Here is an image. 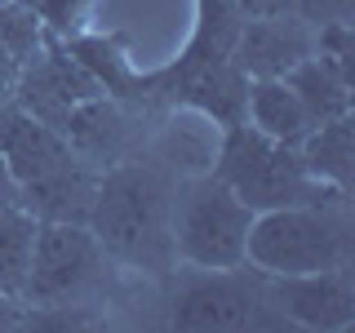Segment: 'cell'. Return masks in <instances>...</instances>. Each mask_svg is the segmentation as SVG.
Returning a JSON list of instances; mask_svg holds the SVG:
<instances>
[{"instance_id": "7a4b0ae2", "label": "cell", "mask_w": 355, "mask_h": 333, "mask_svg": "<svg viewBox=\"0 0 355 333\" xmlns=\"http://www.w3.org/2000/svg\"><path fill=\"white\" fill-rule=\"evenodd\" d=\"M244 262L262 275H306L351 266L347 200H306V205L253 214Z\"/></svg>"}, {"instance_id": "5b68a950", "label": "cell", "mask_w": 355, "mask_h": 333, "mask_svg": "<svg viewBox=\"0 0 355 333\" xmlns=\"http://www.w3.org/2000/svg\"><path fill=\"white\" fill-rule=\"evenodd\" d=\"M107 271V253L89 222H36L31 262L22 280L27 311H71L98 289Z\"/></svg>"}, {"instance_id": "6da1fadb", "label": "cell", "mask_w": 355, "mask_h": 333, "mask_svg": "<svg viewBox=\"0 0 355 333\" xmlns=\"http://www.w3.org/2000/svg\"><path fill=\"white\" fill-rule=\"evenodd\" d=\"M173 173L142 155L116 160L98 173L89 231L98 236L107 258L133 266V271L169 275L173 258Z\"/></svg>"}, {"instance_id": "30bf717a", "label": "cell", "mask_w": 355, "mask_h": 333, "mask_svg": "<svg viewBox=\"0 0 355 333\" xmlns=\"http://www.w3.org/2000/svg\"><path fill=\"white\" fill-rule=\"evenodd\" d=\"M0 155H5V164H9L18 187L40 182V178L76 164L62 129L44 125L40 116H31V111H22L14 103H5V111H0Z\"/></svg>"}, {"instance_id": "ac0fdd59", "label": "cell", "mask_w": 355, "mask_h": 333, "mask_svg": "<svg viewBox=\"0 0 355 333\" xmlns=\"http://www.w3.org/2000/svg\"><path fill=\"white\" fill-rule=\"evenodd\" d=\"M18 325H27V307H22V298L0 293V329H18Z\"/></svg>"}, {"instance_id": "e0dca14e", "label": "cell", "mask_w": 355, "mask_h": 333, "mask_svg": "<svg viewBox=\"0 0 355 333\" xmlns=\"http://www.w3.org/2000/svg\"><path fill=\"white\" fill-rule=\"evenodd\" d=\"M293 18H302L306 27L351 22V0H293Z\"/></svg>"}, {"instance_id": "8992f818", "label": "cell", "mask_w": 355, "mask_h": 333, "mask_svg": "<svg viewBox=\"0 0 355 333\" xmlns=\"http://www.w3.org/2000/svg\"><path fill=\"white\" fill-rule=\"evenodd\" d=\"M266 316V280L249 262L227 266V271H196L178 280L169 298V325L173 329H253Z\"/></svg>"}, {"instance_id": "9c48e42d", "label": "cell", "mask_w": 355, "mask_h": 333, "mask_svg": "<svg viewBox=\"0 0 355 333\" xmlns=\"http://www.w3.org/2000/svg\"><path fill=\"white\" fill-rule=\"evenodd\" d=\"M98 94H107V89L89 71V62L71 58V53H40L36 62H27L18 71V85L9 94V103L58 129L67 111L89 103V98H98Z\"/></svg>"}, {"instance_id": "9a60e30c", "label": "cell", "mask_w": 355, "mask_h": 333, "mask_svg": "<svg viewBox=\"0 0 355 333\" xmlns=\"http://www.w3.org/2000/svg\"><path fill=\"white\" fill-rule=\"evenodd\" d=\"M284 85L297 94V103H302L311 129L324 125V120H338V116H351V80L342 71H333V67L320 58V53H311L293 67V71L284 76Z\"/></svg>"}, {"instance_id": "3957f363", "label": "cell", "mask_w": 355, "mask_h": 333, "mask_svg": "<svg viewBox=\"0 0 355 333\" xmlns=\"http://www.w3.org/2000/svg\"><path fill=\"white\" fill-rule=\"evenodd\" d=\"M253 209L222 182L218 173H200L178 182L173 191V258L196 271H227L244 262Z\"/></svg>"}, {"instance_id": "5bb4252c", "label": "cell", "mask_w": 355, "mask_h": 333, "mask_svg": "<svg viewBox=\"0 0 355 333\" xmlns=\"http://www.w3.org/2000/svg\"><path fill=\"white\" fill-rule=\"evenodd\" d=\"M297 155H302L306 173L315 182L333 187V191H347L351 187V164H355V129H351V116H338V120H324L297 142Z\"/></svg>"}, {"instance_id": "ba28073f", "label": "cell", "mask_w": 355, "mask_h": 333, "mask_svg": "<svg viewBox=\"0 0 355 333\" xmlns=\"http://www.w3.org/2000/svg\"><path fill=\"white\" fill-rule=\"evenodd\" d=\"M311 53H315V27H306L293 14H271L244 18L227 58L244 80H284Z\"/></svg>"}, {"instance_id": "277c9868", "label": "cell", "mask_w": 355, "mask_h": 333, "mask_svg": "<svg viewBox=\"0 0 355 333\" xmlns=\"http://www.w3.org/2000/svg\"><path fill=\"white\" fill-rule=\"evenodd\" d=\"M214 173L236 191L253 214L262 209H284V205H306V200H347V191L315 182L306 173L297 147L262 138L258 129H249L244 120L227 129V142L218 151Z\"/></svg>"}, {"instance_id": "52a82bcc", "label": "cell", "mask_w": 355, "mask_h": 333, "mask_svg": "<svg viewBox=\"0 0 355 333\" xmlns=\"http://www.w3.org/2000/svg\"><path fill=\"white\" fill-rule=\"evenodd\" d=\"M262 280H266V307L275 311V320H288V325L315 333H342L355 325L351 266H329V271H306V275H262Z\"/></svg>"}, {"instance_id": "4fadbf2b", "label": "cell", "mask_w": 355, "mask_h": 333, "mask_svg": "<svg viewBox=\"0 0 355 333\" xmlns=\"http://www.w3.org/2000/svg\"><path fill=\"white\" fill-rule=\"evenodd\" d=\"M240 120H244L249 129H258L262 138L284 142V147H297V142L311 133L306 111H302L297 94H293L284 80H249V85H244Z\"/></svg>"}, {"instance_id": "2e32d148", "label": "cell", "mask_w": 355, "mask_h": 333, "mask_svg": "<svg viewBox=\"0 0 355 333\" xmlns=\"http://www.w3.org/2000/svg\"><path fill=\"white\" fill-rule=\"evenodd\" d=\"M31 240H36V218L22 205L0 209V293H22L31 262Z\"/></svg>"}, {"instance_id": "7c38bea8", "label": "cell", "mask_w": 355, "mask_h": 333, "mask_svg": "<svg viewBox=\"0 0 355 333\" xmlns=\"http://www.w3.org/2000/svg\"><path fill=\"white\" fill-rule=\"evenodd\" d=\"M94 187H98V169H89V164L76 160L58 173L40 178V182L18 187V205L36 222H89Z\"/></svg>"}, {"instance_id": "8fae6325", "label": "cell", "mask_w": 355, "mask_h": 333, "mask_svg": "<svg viewBox=\"0 0 355 333\" xmlns=\"http://www.w3.org/2000/svg\"><path fill=\"white\" fill-rule=\"evenodd\" d=\"M58 129H62V138H67V147H71L76 160L89 164V169H98V173H103L107 164H116V160H129V142H133L129 120L107 94L71 107Z\"/></svg>"}, {"instance_id": "44dd1931", "label": "cell", "mask_w": 355, "mask_h": 333, "mask_svg": "<svg viewBox=\"0 0 355 333\" xmlns=\"http://www.w3.org/2000/svg\"><path fill=\"white\" fill-rule=\"evenodd\" d=\"M5 103H9V98H0V111H5Z\"/></svg>"}, {"instance_id": "d6986e66", "label": "cell", "mask_w": 355, "mask_h": 333, "mask_svg": "<svg viewBox=\"0 0 355 333\" xmlns=\"http://www.w3.org/2000/svg\"><path fill=\"white\" fill-rule=\"evenodd\" d=\"M18 71H22V67H18V58L5 49V44H0V98H9V94H14V85H18Z\"/></svg>"}, {"instance_id": "ffe728a7", "label": "cell", "mask_w": 355, "mask_h": 333, "mask_svg": "<svg viewBox=\"0 0 355 333\" xmlns=\"http://www.w3.org/2000/svg\"><path fill=\"white\" fill-rule=\"evenodd\" d=\"M9 205H18V182H14V173H9L5 155H0V209H9Z\"/></svg>"}]
</instances>
